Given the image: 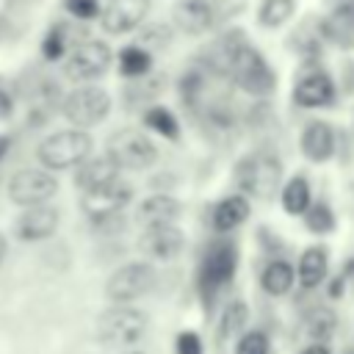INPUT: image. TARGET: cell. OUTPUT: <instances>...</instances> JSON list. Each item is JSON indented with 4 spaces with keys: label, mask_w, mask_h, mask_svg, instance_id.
<instances>
[{
    "label": "cell",
    "mask_w": 354,
    "mask_h": 354,
    "mask_svg": "<svg viewBox=\"0 0 354 354\" xmlns=\"http://www.w3.org/2000/svg\"><path fill=\"white\" fill-rule=\"evenodd\" d=\"M91 136L86 130H58L50 133L47 138H41V144L36 147V160L41 163L44 171H64L72 166H80L83 160H88L91 155Z\"/></svg>",
    "instance_id": "1"
},
{
    "label": "cell",
    "mask_w": 354,
    "mask_h": 354,
    "mask_svg": "<svg viewBox=\"0 0 354 354\" xmlns=\"http://www.w3.org/2000/svg\"><path fill=\"white\" fill-rule=\"evenodd\" d=\"M105 158L122 171V169H130V171H141V169H149L158 158V149L155 144L133 130V127H122L116 133H111V138L105 141Z\"/></svg>",
    "instance_id": "2"
},
{
    "label": "cell",
    "mask_w": 354,
    "mask_h": 354,
    "mask_svg": "<svg viewBox=\"0 0 354 354\" xmlns=\"http://www.w3.org/2000/svg\"><path fill=\"white\" fill-rule=\"evenodd\" d=\"M230 75L232 80L246 91V94H254V97H263V94H271L274 86H277V77L271 72V66L266 64V58L249 47V44H238L232 53H230Z\"/></svg>",
    "instance_id": "3"
},
{
    "label": "cell",
    "mask_w": 354,
    "mask_h": 354,
    "mask_svg": "<svg viewBox=\"0 0 354 354\" xmlns=\"http://www.w3.org/2000/svg\"><path fill=\"white\" fill-rule=\"evenodd\" d=\"M279 180H282V166L271 155H252L235 166L238 188L257 199H271L279 188Z\"/></svg>",
    "instance_id": "4"
},
{
    "label": "cell",
    "mask_w": 354,
    "mask_h": 354,
    "mask_svg": "<svg viewBox=\"0 0 354 354\" xmlns=\"http://www.w3.org/2000/svg\"><path fill=\"white\" fill-rule=\"evenodd\" d=\"M147 332V315L136 307L116 304L105 310L97 321V335L105 346H133Z\"/></svg>",
    "instance_id": "5"
},
{
    "label": "cell",
    "mask_w": 354,
    "mask_h": 354,
    "mask_svg": "<svg viewBox=\"0 0 354 354\" xmlns=\"http://www.w3.org/2000/svg\"><path fill=\"white\" fill-rule=\"evenodd\" d=\"M61 111H64V119L75 130H86V127L100 124L111 113V94L100 86H83V88H75L64 100Z\"/></svg>",
    "instance_id": "6"
},
{
    "label": "cell",
    "mask_w": 354,
    "mask_h": 354,
    "mask_svg": "<svg viewBox=\"0 0 354 354\" xmlns=\"http://www.w3.org/2000/svg\"><path fill=\"white\" fill-rule=\"evenodd\" d=\"M113 61V53L105 41L100 39H88V41H80L64 61V75L75 83H88V80H97L108 72Z\"/></svg>",
    "instance_id": "7"
},
{
    "label": "cell",
    "mask_w": 354,
    "mask_h": 354,
    "mask_svg": "<svg viewBox=\"0 0 354 354\" xmlns=\"http://www.w3.org/2000/svg\"><path fill=\"white\" fill-rule=\"evenodd\" d=\"M58 191V180L44 169H19L8 180V199L19 207L47 205Z\"/></svg>",
    "instance_id": "8"
},
{
    "label": "cell",
    "mask_w": 354,
    "mask_h": 354,
    "mask_svg": "<svg viewBox=\"0 0 354 354\" xmlns=\"http://www.w3.org/2000/svg\"><path fill=\"white\" fill-rule=\"evenodd\" d=\"M155 285V268L149 263H127L116 268L105 282V296L113 304H130Z\"/></svg>",
    "instance_id": "9"
},
{
    "label": "cell",
    "mask_w": 354,
    "mask_h": 354,
    "mask_svg": "<svg viewBox=\"0 0 354 354\" xmlns=\"http://www.w3.org/2000/svg\"><path fill=\"white\" fill-rule=\"evenodd\" d=\"M130 199H133V188H130L127 183L116 180V183H111V185H105V188H97V191L83 194L80 207H83V213H86L94 224H105V221L116 218V216L122 213V207H124Z\"/></svg>",
    "instance_id": "10"
},
{
    "label": "cell",
    "mask_w": 354,
    "mask_h": 354,
    "mask_svg": "<svg viewBox=\"0 0 354 354\" xmlns=\"http://www.w3.org/2000/svg\"><path fill=\"white\" fill-rule=\"evenodd\" d=\"M147 14H149V0H111L102 8L100 22L105 33L122 36V33L136 30L147 19Z\"/></svg>",
    "instance_id": "11"
},
{
    "label": "cell",
    "mask_w": 354,
    "mask_h": 354,
    "mask_svg": "<svg viewBox=\"0 0 354 354\" xmlns=\"http://www.w3.org/2000/svg\"><path fill=\"white\" fill-rule=\"evenodd\" d=\"M58 218H61L58 210L50 207V205L25 207V210L19 213V218H17L14 232H17L19 241H28V243H33V241H47V238L58 230Z\"/></svg>",
    "instance_id": "12"
},
{
    "label": "cell",
    "mask_w": 354,
    "mask_h": 354,
    "mask_svg": "<svg viewBox=\"0 0 354 354\" xmlns=\"http://www.w3.org/2000/svg\"><path fill=\"white\" fill-rule=\"evenodd\" d=\"M183 243H185V235L171 227V224H163V227H147L144 235L138 238V249L152 257V260H171L183 252Z\"/></svg>",
    "instance_id": "13"
},
{
    "label": "cell",
    "mask_w": 354,
    "mask_h": 354,
    "mask_svg": "<svg viewBox=\"0 0 354 354\" xmlns=\"http://www.w3.org/2000/svg\"><path fill=\"white\" fill-rule=\"evenodd\" d=\"M235 266H238V252L232 243H216L205 263H202V285L205 288H221L224 282L232 279L235 274Z\"/></svg>",
    "instance_id": "14"
},
{
    "label": "cell",
    "mask_w": 354,
    "mask_h": 354,
    "mask_svg": "<svg viewBox=\"0 0 354 354\" xmlns=\"http://www.w3.org/2000/svg\"><path fill=\"white\" fill-rule=\"evenodd\" d=\"M171 19L183 33L199 36L213 25V8L207 0H180L171 8Z\"/></svg>",
    "instance_id": "15"
},
{
    "label": "cell",
    "mask_w": 354,
    "mask_h": 354,
    "mask_svg": "<svg viewBox=\"0 0 354 354\" xmlns=\"http://www.w3.org/2000/svg\"><path fill=\"white\" fill-rule=\"evenodd\" d=\"M119 180V169L102 155V158H88V160H83L80 166H77V171H75V185L83 191V194H88V191H97V188H105V185H111V183H116Z\"/></svg>",
    "instance_id": "16"
},
{
    "label": "cell",
    "mask_w": 354,
    "mask_h": 354,
    "mask_svg": "<svg viewBox=\"0 0 354 354\" xmlns=\"http://www.w3.org/2000/svg\"><path fill=\"white\" fill-rule=\"evenodd\" d=\"M293 100L296 105L301 108H321V105H329L335 100V83L329 80V75L324 72H313L307 75L304 80H299L296 91H293Z\"/></svg>",
    "instance_id": "17"
},
{
    "label": "cell",
    "mask_w": 354,
    "mask_h": 354,
    "mask_svg": "<svg viewBox=\"0 0 354 354\" xmlns=\"http://www.w3.org/2000/svg\"><path fill=\"white\" fill-rule=\"evenodd\" d=\"M301 152L313 163H324L335 152V133L326 122H310L301 133Z\"/></svg>",
    "instance_id": "18"
},
{
    "label": "cell",
    "mask_w": 354,
    "mask_h": 354,
    "mask_svg": "<svg viewBox=\"0 0 354 354\" xmlns=\"http://www.w3.org/2000/svg\"><path fill=\"white\" fill-rule=\"evenodd\" d=\"M177 216H180V205H177V199H171L166 194L147 196L136 210V218L144 227H163V224H171Z\"/></svg>",
    "instance_id": "19"
},
{
    "label": "cell",
    "mask_w": 354,
    "mask_h": 354,
    "mask_svg": "<svg viewBox=\"0 0 354 354\" xmlns=\"http://www.w3.org/2000/svg\"><path fill=\"white\" fill-rule=\"evenodd\" d=\"M246 218H249V199H243L241 194L221 199L216 205V210H213V227L218 232H230L238 224H243Z\"/></svg>",
    "instance_id": "20"
},
{
    "label": "cell",
    "mask_w": 354,
    "mask_h": 354,
    "mask_svg": "<svg viewBox=\"0 0 354 354\" xmlns=\"http://www.w3.org/2000/svg\"><path fill=\"white\" fill-rule=\"evenodd\" d=\"M326 277V252L321 246H313L299 260V282L304 288H315Z\"/></svg>",
    "instance_id": "21"
},
{
    "label": "cell",
    "mask_w": 354,
    "mask_h": 354,
    "mask_svg": "<svg viewBox=\"0 0 354 354\" xmlns=\"http://www.w3.org/2000/svg\"><path fill=\"white\" fill-rule=\"evenodd\" d=\"M263 288L271 293V296H282V293H288L290 290V285H293V268H290V263H285V260H274V263H268L266 266V271H263Z\"/></svg>",
    "instance_id": "22"
},
{
    "label": "cell",
    "mask_w": 354,
    "mask_h": 354,
    "mask_svg": "<svg viewBox=\"0 0 354 354\" xmlns=\"http://www.w3.org/2000/svg\"><path fill=\"white\" fill-rule=\"evenodd\" d=\"M152 66V53L141 50L138 44H130L119 53V72L124 77H144Z\"/></svg>",
    "instance_id": "23"
},
{
    "label": "cell",
    "mask_w": 354,
    "mask_h": 354,
    "mask_svg": "<svg viewBox=\"0 0 354 354\" xmlns=\"http://www.w3.org/2000/svg\"><path fill=\"white\" fill-rule=\"evenodd\" d=\"M282 207L290 216H301L310 207V185L304 177H293L285 188H282Z\"/></svg>",
    "instance_id": "24"
},
{
    "label": "cell",
    "mask_w": 354,
    "mask_h": 354,
    "mask_svg": "<svg viewBox=\"0 0 354 354\" xmlns=\"http://www.w3.org/2000/svg\"><path fill=\"white\" fill-rule=\"evenodd\" d=\"M144 124L152 127L155 133L166 136V138H177V136H180V124H177V119H174L171 111L163 108V105H152V108H147V113H144Z\"/></svg>",
    "instance_id": "25"
},
{
    "label": "cell",
    "mask_w": 354,
    "mask_h": 354,
    "mask_svg": "<svg viewBox=\"0 0 354 354\" xmlns=\"http://www.w3.org/2000/svg\"><path fill=\"white\" fill-rule=\"evenodd\" d=\"M293 8H296L293 0H263V6L257 11V19H260V25L277 28V25H282L293 14Z\"/></svg>",
    "instance_id": "26"
},
{
    "label": "cell",
    "mask_w": 354,
    "mask_h": 354,
    "mask_svg": "<svg viewBox=\"0 0 354 354\" xmlns=\"http://www.w3.org/2000/svg\"><path fill=\"white\" fill-rule=\"evenodd\" d=\"M329 36L335 41H348L351 33H354V8L346 6V8H337L332 17H329V25H326Z\"/></svg>",
    "instance_id": "27"
},
{
    "label": "cell",
    "mask_w": 354,
    "mask_h": 354,
    "mask_svg": "<svg viewBox=\"0 0 354 354\" xmlns=\"http://www.w3.org/2000/svg\"><path fill=\"white\" fill-rule=\"evenodd\" d=\"M304 224H307L310 232L324 235V232H329L335 227V216H332V210L326 205H313V207L304 210Z\"/></svg>",
    "instance_id": "28"
},
{
    "label": "cell",
    "mask_w": 354,
    "mask_h": 354,
    "mask_svg": "<svg viewBox=\"0 0 354 354\" xmlns=\"http://www.w3.org/2000/svg\"><path fill=\"white\" fill-rule=\"evenodd\" d=\"M64 53H66V36H64V30L55 25V28L44 36V41H41V55H44L47 61H58V58H64Z\"/></svg>",
    "instance_id": "29"
},
{
    "label": "cell",
    "mask_w": 354,
    "mask_h": 354,
    "mask_svg": "<svg viewBox=\"0 0 354 354\" xmlns=\"http://www.w3.org/2000/svg\"><path fill=\"white\" fill-rule=\"evenodd\" d=\"M235 354H268V337L263 332H246L241 337Z\"/></svg>",
    "instance_id": "30"
},
{
    "label": "cell",
    "mask_w": 354,
    "mask_h": 354,
    "mask_svg": "<svg viewBox=\"0 0 354 354\" xmlns=\"http://www.w3.org/2000/svg\"><path fill=\"white\" fill-rule=\"evenodd\" d=\"M243 321H246V307H243L241 301L230 304V307H227V313H224V321H221L218 335H230V332L241 329V326H243Z\"/></svg>",
    "instance_id": "31"
},
{
    "label": "cell",
    "mask_w": 354,
    "mask_h": 354,
    "mask_svg": "<svg viewBox=\"0 0 354 354\" xmlns=\"http://www.w3.org/2000/svg\"><path fill=\"white\" fill-rule=\"evenodd\" d=\"M64 6L75 19H94L100 14V0H64Z\"/></svg>",
    "instance_id": "32"
},
{
    "label": "cell",
    "mask_w": 354,
    "mask_h": 354,
    "mask_svg": "<svg viewBox=\"0 0 354 354\" xmlns=\"http://www.w3.org/2000/svg\"><path fill=\"white\" fill-rule=\"evenodd\" d=\"M174 348H177V354H202V340L194 332H183V335H177Z\"/></svg>",
    "instance_id": "33"
},
{
    "label": "cell",
    "mask_w": 354,
    "mask_h": 354,
    "mask_svg": "<svg viewBox=\"0 0 354 354\" xmlns=\"http://www.w3.org/2000/svg\"><path fill=\"white\" fill-rule=\"evenodd\" d=\"M332 326H335V315L329 313H315V321L310 324L313 332H332Z\"/></svg>",
    "instance_id": "34"
},
{
    "label": "cell",
    "mask_w": 354,
    "mask_h": 354,
    "mask_svg": "<svg viewBox=\"0 0 354 354\" xmlns=\"http://www.w3.org/2000/svg\"><path fill=\"white\" fill-rule=\"evenodd\" d=\"M11 113H14V100H11V94L6 88H0V122L8 119Z\"/></svg>",
    "instance_id": "35"
},
{
    "label": "cell",
    "mask_w": 354,
    "mask_h": 354,
    "mask_svg": "<svg viewBox=\"0 0 354 354\" xmlns=\"http://www.w3.org/2000/svg\"><path fill=\"white\" fill-rule=\"evenodd\" d=\"M8 147H11V138H8V136H0V160H3V155L8 152Z\"/></svg>",
    "instance_id": "36"
},
{
    "label": "cell",
    "mask_w": 354,
    "mask_h": 354,
    "mask_svg": "<svg viewBox=\"0 0 354 354\" xmlns=\"http://www.w3.org/2000/svg\"><path fill=\"white\" fill-rule=\"evenodd\" d=\"M301 354H329V351H326L324 346H310V348H304Z\"/></svg>",
    "instance_id": "37"
},
{
    "label": "cell",
    "mask_w": 354,
    "mask_h": 354,
    "mask_svg": "<svg viewBox=\"0 0 354 354\" xmlns=\"http://www.w3.org/2000/svg\"><path fill=\"white\" fill-rule=\"evenodd\" d=\"M6 249H8V243H6V235L0 232V263H3V257H6Z\"/></svg>",
    "instance_id": "38"
},
{
    "label": "cell",
    "mask_w": 354,
    "mask_h": 354,
    "mask_svg": "<svg viewBox=\"0 0 354 354\" xmlns=\"http://www.w3.org/2000/svg\"><path fill=\"white\" fill-rule=\"evenodd\" d=\"M133 354H138V351H133Z\"/></svg>",
    "instance_id": "39"
}]
</instances>
